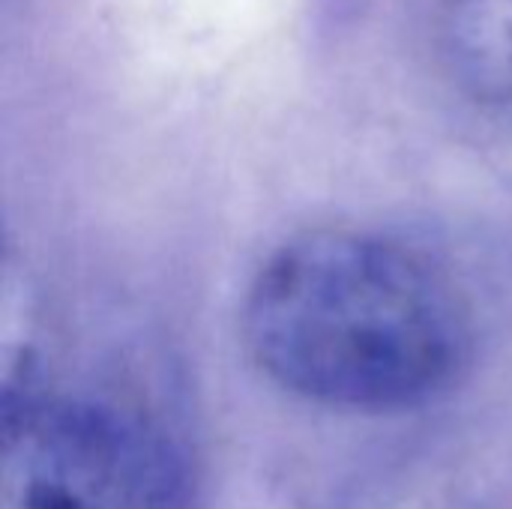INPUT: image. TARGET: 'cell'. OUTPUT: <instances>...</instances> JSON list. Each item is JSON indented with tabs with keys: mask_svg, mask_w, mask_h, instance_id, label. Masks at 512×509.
I'll return each instance as SVG.
<instances>
[{
	"mask_svg": "<svg viewBox=\"0 0 512 509\" xmlns=\"http://www.w3.org/2000/svg\"><path fill=\"white\" fill-rule=\"evenodd\" d=\"M243 339L258 369L300 399L399 411L459 381L471 315L420 249L369 231H315L258 270Z\"/></svg>",
	"mask_w": 512,
	"mask_h": 509,
	"instance_id": "cell-1",
	"label": "cell"
},
{
	"mask_svg": "<svg viewBox=\"0 0 512 509\" xmlns=\"http://www.w3.org/2000/svg\"><path fill=\"white\" fill-rule=\"evenodd\" d=\"M186 453L117 402L6 378L0 509H192Z\"/></svg>",
	"mask_w": 512,
	"mask_h": 509,
	"instance_id": "cell-2",
	"label": "cell"
},
{
	"mask_svg": "<svg viewBox=\"0 0 512 509\" xmlns=\"http://www.w3.org/2000/svg\"><path fill=\"white\" fill-rule=\"evenodd\" d=\"M447 48L465 87L486 99H512V0H453Z\"/></svg>",
	"mask_w": 512,
	"mask_h": 509,
	"instance_id": "cell-3",
	"label": "cell"
}]
</instances>
